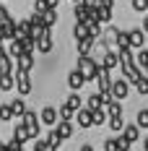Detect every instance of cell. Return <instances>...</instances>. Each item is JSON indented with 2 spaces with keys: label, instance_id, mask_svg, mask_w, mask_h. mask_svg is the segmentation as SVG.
Wrapping results in <instances>:
<instances>
[{
  "label": "cell",
  "instance_id": "obj_1",
  "mask_svg": "<svg viewBox=\"0 0 148 151\" xmlns=\"http://www.w3.org/2000/svg\"><path fill=\"white\" fill-rule=\"evenodd\" d=\"M99 68H102V65L94 60L91 55H86V58L78 55V70L86 76V81H96V78H99Z\"/></svg>",
  "mask_w": 148,
  "mask_h": 151
},
{
  "label": "cell",
  "instance_id": "obj_2",
  "mask_svg": "<svg viewBox=\"0 0 148 151\" xmlns=\"http://www.w3.org/2000/svg\"><path fill=\"white\" fill-rule=\"evenodd\" d=\"M21 120L26 122V128H29V133H31V141H36V138H39V133H42V120L36 117V112H31V109H29Z\"/></svg>",
  "mask_w": 148,
  "mask_h": 151
},
{
  "label": "cell",
  "instance_id": "obj_3",
  "mask_svg": "<svg viewBox=\"0 0 148 151\" xmlns=\"http://www.w3.org/2000/svg\"><path fill=\"white\" fill-rule=\"evenodd\" d=\"M16 89H18V94H21V96H26V94L34 89L29 73H18V70H16Z\"/></svg>",
  "mask_w": 148,
  "mask_h": 151
},
{
  "label": "cell",
  "instance_id": "obj_4",
  "mask_svg": "<svg viewBox=\"0 0 148 151\" xmlns=\"http://www.w3.org/2000/svg\"><path fill=\"white\" fill-rule=\"evenodd\" d=\"M127 94H130V83H127L125 78H117V81L112 83V96H114L117 102H122Z\"/></svg>",
  "mask_w": 148,
  "mask_h": 151
},
{
  "label": "cell",
  "instance_id": "obj_5",
  "mask_svg": "<svg viewBox=\"0 0 148 151\" xmlns=\"http://www.w3.org/2000/svg\"><path fill=\"white\" fill-rule=\"evenodd\" d=\"M39 120H42V125H52V128H57L60 112L55 109V107H44V109H42V115H39Z\"/></svg>",
  "mask_w": 148,
  "mask_h": 151
},
{
  "label": "cell",
  "instance_id": "obj_6",
  "mask_svg": "<svg viewBox=\"0 0 148 151\" xmlns=\"http://www.w3.org/2000/svg\"><path fill=\"white\" fill-rule=\"evenodd\" d=\"M13 138H16V141H21V143L31 141V133H29V128H26V122H24V120H16V125H13Z\"/></svg>",
  "mask_w": 148,
  "mask_h": 151
},
{
  "label": "cell",
  "instance_id": "obj_7",
  "mask_svg": "<svg viewBox=\"0 0 148 151\" xmlns=\"http://www.w3.org/2000/svg\"><path fill=\"white\" fill-rule=\"evenodd\" d=\"M102 68H107V70H114V68H122V60H119V52L109 50V52H107V58L102 60Z\"/></svg>",
  "mask_w": 148,
  "mask_h": 151
},
{
  "label": "cell",
  "instance_id": "obj_8",
  "mask_svg": "<svg viewBox=\"0 0 148 151\" xmlns=\"http://www.w3.org/2000/svg\"><path fill=\"white\" fill-rule=\"evenodd\" d=\"M107 107V99H104V94H91L89 99H86V109H91V112H96V109H104Z\"/></svg>",
  "mask_w": 148,
  "mask_h": 151
},
{
  "label": "cell",
  "instance_id": "obj_9",
  "mask_svg": "<svg viewBox=\"0 0 148 151\" xmlns=\"http://www.w3.org/2000/svg\"><path fill=\"white\" fill-rule=\"evenodd\" d=\"M75 120H78V128H91L94 125V112L83 107L81 112H75Z\"/></svg>",
  "mask_w": 148,
  "mask_h": 151
},
{
  "label": "cell",
  "instance_id": "obj_10",
  "mask_svg": "<svg viewBox=\"0 0 148 151\" xmlns=\"http://www.w3.org/2000/svg\"><path fill=\"white\" fill-rule=\"evenodd\" d=\"M83 83H86V76L81 73L78 68H75V70H70V76H68V86H70L73 91H78L81 86H83Z\"/></svg>",
  "mask_w": 148,
  "mask_h": 151
},
{
  "label": "cell",
  "instance_id": "obj_11",
  "mask_svg": "<svg viewBox=\"0 0 148 151\" xmlns=\"http://www.w3.org/2000/svg\"><path fill=\"white\" fill-rule=\"evenodd\" d=\"M21 55H26V50H24V42H21V39H13V42H8V58L18 60Z\"/></svg>",
  "mask_w": 148,
  "mask_h": 151
},
{
  "label": "cell",
  "instance_id": "obj_12",
  "mask_svg": "<svg viewBox=\"0 0 148 151\" xmlns=\"http://www.w3.org/2000/svg\"><path fill=\"white\" fill-rule=\"evenodd\" d=\"M34 55H21L18 60H16V68H18V73H29L31 68H34Z\"/></svg>",
  "mask_w": 148,
  "mask_h": 151
},
{
  "label": "cell",
  "instance_id": "obj_13",
  "mask_svg": "<svg viewBox=\"0 0 148 151\" xmlns=\"http://www.w3.org/2000/svg\"><path fill=\"white\" fill-rule=\"evenodd\" d=\"M143 42H146V31L143 29H133L130 31V47H133V50H143Z\"/></svg>",
  "mask_w": 148,
  "mask_h": 151
},
{
  "label": "cell",
  "instance_id": "obj_14",
  "mask_svg": "<svg viewBox=\"0 0 148 151\" xmlns=\"http://www.w3.org/2000/svg\"><path fill=\"white\" fill-rule=\"evenodd\" d=\"M117 37H119V29L109 26V29L104 31V39H102V42H107V47L112 50V47H117Z\"/></svg>",
  "mask_w": 148,
  "mask_h": 151
},
{
  "label": "cell",
  "instance_id": "obj_15",
  "mask_svg": "<svg viewBox=\"0 0 148 151\" xmlns=\"http://www.w3.org/2000/svg\"><path fill=\"white\" fill-rule=\"evenodd\" d=\"M11 109H13V117H16V120H21V117H24V115L29 112V109H26V104H24V99H21V96L11 102Z\"/></svg>",
  "mask_w": 148,
  "mask_h": 151
},
{
  "label": "cell",
  "instance_id": "obj_16",
  "mask_svg": "<svg viewBox=\"0 0 148 151\" xmlns=\"http://www.w3.org/2000/svg\"><path fill=\"white\" fill-rule=\"evenodd\" d=\"M138 136H140V128H138V125H125V130H122V138H125V141L135 143Z\"/></svg>",
  "mask_w": 148,
  "mask_h": 151
},
{
  "label": "cell",
  "instance_id": "obj_17",
  "mask_svg": "<svg viewBox=\"0 0 148 151\" xmlns=\"http://www.w3.org/2000/svg\"><path fill=\"white\" fill-rule=\"evenodd\" d=\"M52 37H49V34H47V37H42V39H39V42H36V52H42V55H47V52H52Z\"/></svg>",
  "mask_w": 148,
  "mask_h": 151
},
{
  "label": "cell",
  "instance_id": "obj_18",
  "mask_svg": "<svg viewBox=\"0 0 148 151\" xmlns=\"http://www.w3.org/2000/svg\"><path fill=\"white\" fill-rule=\"evenodd\" d=\"M55 130H57V136L65 141V138L73 136V122H57V128H55Z\"/></svg>",
  "mask_w": 148,
  "mask_h": 151
},
{
  "label": "cell",
  "instance_id": "obj_19",
  "mask_svg": "<svg viewBox=\"0 0 148 151\" xmlns=\"http://www.w3.org/2000/svg\"><path fill=\"white\" fill-rule=\"evenodd\" d=\"M104 109H107V115H109V117H122V104H119L117 99H112Z\"/></svg>",
  "mask_w": 148,
  "mask_h": 151
},
{
  "label": "cell",
  "instance_id": "obj_20",
  "mask_svg": "<svg viewBox=\"0 0 148 151\" xmlns=\"http://www.w3.org/2000/svg\"><path fill=\"white\" fill-rule=\"evenodd\" d=\"M0 73H3V76H11V73H13V58H8V55L0 58Z\"/></svg>",
  "mask_w": 148,
  "mask_h": 151
},
{
  "label": "cell",
  "instance_id": "obj_21",
  "mask_svg": "<svg viewBox=\"0 0 148 151\" xmlns=\"http://www.w3.org/2000/svg\"><path fill=\"white\" fill-rule=\"evenodd\" d=\"M73 37H75V42L89 39V26H86V24H75L73 26Z\"/></svg>",
  "mask_w": 148,
  "mask_h": 151
},
{
  "label": "cell",
  "instance_id": "obj_22",
  "mask_svg": "<svg viewBox=\"0 0 148 151\" xmlns=\"http://www.w3.org/2000/svg\"><path fill=\"white\" fill-rule=\"evenodd\" d=\"M65 104L70 107L73 112H81V109H83V107H81V96H78V91H73V94H70V96L65 99Z\"/></svg>",
  "mask_w": 148,
  "mask_h": 151
},
{
  "label": "cell",
  "instance_id": "obj_23",
  "mask_svg": "<svg viewBox=\"0 0 148 151\" xmlns=\"http://www.w3.org/2000/svg\"><path fill=\"white\" fill-rule=\"evenodd\" d=\"M57 112H60V122H70V120L75 117V112H73V109H70L68 104H62V107L57 109Z\"/></svg>",
  "mask_w": 148,
  "mask_h": 151
},
{
  "label": "cell",
  "instance_id": "obj_24",
  "mask_svg": "<svg viewBox=\"0 0 148 151\" xmlns=\"http://www.w3.org/2000/svg\"><path fill=\"white\" fill-rule=\"evenodd\" d=\"M42 24H44L47 29H52V26L57 24V11H47V13L42 16Z\"/></svg>",
  "mask_w": 148,
  "mask_h": 151
},
{
  "label": "cell",
  "instance_id": "obj_25",
  "mask_svg": "<svg viewBox=\"0 0 148 151\" xmlns=\"http://www.w3.org/2000/svg\"><path fill=\"white\" fill-rule=\"evenodd\" d=\"M16 86V76L11 73V76H3V78H0V89L3 91H11Z\"/></svg>",
  "mask_w": 148,
  "mask_h": 151
},
{
  "label": "cell",
  "instance_id": "obj_26",
  "mask_svg": "<svg viewBox=\"0 0 148 151\" xmlns=\"http://www.w3.org/2000/svg\"><path fill=\"white\" fill-rule=\"evenodd\" d=\"M130 47V31H119L117 37V50H127Z\"/></svg>",
  "mask_w": 148,
  "mask_h": 151
},
{
  "label": "cell",
  "instance_id": "obj_27",
  "mask_svg": "<svg viewBox=\"0 0 148 151\" xmlns=\"http://www.w3.org/2000/svg\"><path fill=\"white\" fill-rule=\"evenodd\" d=\"M94 18H96L99 24H109V21H112V11H107V8H99Z\"/></svg>",
  "mask_w": 148,
  "mask_h": 151
},
{
  "label": "cell",
  "instance_id": "obj_28",
  "mask_svg": "<svg viewBox=\"0 0 148 151\" xmlns=\"http://www.w3.org/2000/svg\"><path fill=\"white\" fill-rule=\"evenodd\" d=\"M0 120H3V122L13 120V109H11V104H0Z\"/></svg>",
  "mask_w": 148,
  "mask_h": 151
},
{
  "label": "cell",
  "instance_id": "obj_29",
  "mask_svg": "<svg viewBox=\"0 0 148 151\" xmlns=\"http://www.w3.org/2000/svg\"><path fill=\"white\" fill-rule=\"evenodd\" d=\"M104 122H109L107 109H96V112H94V125H104Z\"/></svg>",
  "mask_w": 148,
  "mask_h": 151
},
{
  "label": "cell",
  "instance_id": "obj_30",
  "mask_svg": "<svg viewBox=\"0 0 148 151\" xmlns=\"http://www.w3.org/2000/svg\"><path fill=\"white\" fill-rule=\"evenodd\" d=\"M109 128H112L114 133H119V130H125V120H122V117H109Z\"/></svg>",
  "mask_w": 148,
  "mask_h": 151
},
{
  "label": "cell",
  "instance_id": "obj_31",
  "mask_svg": "<svg viewBox=\"0 0 148 151\" xmlns=\"http://www.w3.org/2000/svg\"><path fill=\"white\" fill-rule=\"evenodd\" d=\"M135 125H138V128H148V109H140V112H138Z\"/></svg>",
  "mask_w": 148,
  "mask_h": 151
},
{
  "label": "cell",
  "instance_id": "obj_32",
  "mask_svg": "<svg viewBox=\"0 0 148 151\" xmlns=\"http://www.w3.org/2000/svg\"><path fill=\"white\" fill-rule=\"evenodd\" d=\"M47 143H49L52 149H60V143H62V138L57 136V130H52V133L47 136Z\"/></svg>",
  "mask_w": 148,
  "mask_h": 151
},
{
  "label": "cell",
  "instance_id": "obj_33",
  "mask_svg": "<svg viewBox=\"0 0 148 151\" xmlns=\"http://www.w3.org/2000/svg\"><path fill=\"white\" fill-rule=\"evenodd\" d=\"M104 151H119V141L117 138H107L104 141Z\"/></svg>",
  "mask_w": 148,
  "mask_h": 151
},
{
  "label": "cell",
  "instance_id": "obj_34",
  "mask_svg": "<svg viewBox=\"0 0 148 151\" xmlns=\"http://www.w3.org/2000/svg\"><path fill=\"white\" fill-rule=\"evenodd\" d=\"M135 89H138V94H140V96H143V94H148V78H146V76L135 83Z\"/></svg>",
  "mask_w": 148,
  "mask_h": 151
},
{
  "label": "cell",
  "instance_id": "obj_35",
  "mask_svg": "<svg viewBox=\"0 0 148 151\" xmlns=\"http://www.w3.org/2000/svg\"><path fill=\"white\" fill-rule=\"evenodd\" d=\"M8 21H11V11H8L5 5H0V26H5Z\"/></svg>",
  "mask_w": 148,
  "mask_h": 151
},
{
  "label": "cell",
  "instance_id": "obj_36",
  "mask_svg": "<svg viewBox=\"0 0 148 151\" xmlns=\"http://www.w3.org/2000/svg\"><path fill=\"white\" fill-rule=\"evenodd\" d=\"M133 3V8L138 11V13H143V11H148V0H130Z\"/></svg>",
  "mask_w": 148,
  "mask_h": 151
},
{
  "label": "cell",
  "instance_id": "obj_37",
  "mask_svg": "<svg viewBox=\"0 0 148 151\" xmlns=\"http://www.w3.org/2000/svg\"><path fill=\"white\" fill-rule=\"evenodd\" d=\"M34 151H49V143H47V138H36V143H34Z\"/></svg>",
  "mask_w": 148,
  "mask_h": 151
},
{
  "label": "cell",
  "instance_id": "obj_38",
  "mask_svg": "<svg viewBox=\"0 0 148 151\" xmlns=\"http://www.w3.org/2000/svg\"><path fill=\"white\" fill-rule=\"evenodd\" d=\"M99 8H107V11H112V8H114V0H102V3H99Z\"/></svg>",
  "mask_w": 148,
  "mask_h": 151
},
{
  "label": "cell",
  "instance_id": "obj_39",
  "mask_svg": "<svg viewBox=\"0 0 148 151\" xmlns=\"http://www.w3.org/2000/svg\"><path fill=\"white\" fill-rule=\"evenodd\" d=\"M119 141V151H130V141H125V138H117Z\"/></svg>",
  "mask_w": 148,
  "mask_h": 151
},
{
  "label": "cell",
  "instance_id": "obj_40",
  "mask_svg": "<svg viewBox=\"0 0 148 151\" xmlns=\"http://www.w3.org/2000/svg\"><path fill=\"white\" fill-rule=\"evenodd\" d=\"M83 3H86L89 8H99V3H102V0H83Z\"/></svg>",
  "mask_w": 148,
  "mask_h": 151
},
{
  "label": "cell",
  "instance_id": "obj_41",
  "mask_svg": "<svg viewBox=\"0 0 148 151\" xmlns=\"http://www.w3.org/2000/svg\"><path fill=\"white\" fill-rule=\"evenodd\" d=\"M57 3H60V0H47V5H49L52 11H57Z\"/></svg>",
  "mask_w": 148,
  "mask_h": 151
},
{
  "label": "cell",
  "instance_id": "obj_42",
  "mask_svg": "<svg viewBox=\"0 0 148 151\" xmlns=\"http://www.w3.org/2000/svg\"><path fill=\"white\" fill-rule=\"evenodd\" d=\"M3 55H8V47H5L3 42H0V58H3Z\"/></svg>",
  "mask_w": 148,
  "mask_h": 151
},
{
  "label": "cell",
  "instance_id": "obj_43",
  "mask_svg": "<svg viewBox=\"0 0 148 151\" xmlns=\"http://www.w3.org/2000/svg\"><path fill=\"white\" fill-rule=\"evenodd\" d=\"M140 29H143V31L148 34V18H143V26H140Z\"/></svg>",
  "mask_w": 148,
  "mask_h": 151
},
{
  "label": "cell",
  "instance_id": "obj_44",
  "mask_svg": "<svg viewBox=\"0 0 148 151\" xmlns=\"http://www.w3.org/2000/svg\"><path fill=\"white\" fill-rule=\"evenodd\" d=\"M81 151H94V146H89V143H86V146H81Z\"/></svg>",
  "mask_w": 148,
  "mask_h": 151
},
{
  "label": "cell",
  "instance_id": "obj_45",
  "mask_svg": "<svg viewBox=\"0 0 148 151\" xmlns=\"http://www.w3.org/2000/svg\"><path fill=\"white\" fill-rule=\"evenodd\" d=\"M143 149H146V151H148V138H146V141H143Z\"/></svg>",
  "mask_w": 148,
  "mask_h": 151
},
{
  "label": "cell",
  "instance_id": "obj_46",
  "mask_svg": "<svg viewBox=\"0 0 148 151\" xmlns=\"http://www.w3.org/2000/svg\"><path fill=\"white\" fill-rule=\"evenodd\" d=\"M73 3H75V5H78V3H83V0H73Z\"/></svg>",
  "mask_w": 148,
  "mask_h": 151
},
{
  "label": "cell",
  "instance_id": "obj_47",
  "mask_svg": "<svg viewBox=\"0 0 148 151\" xmlns=\"http://www.w3.org/2000/svg\"><path fill=\"white\" fill-rule=\"evenodd\" d=\"M146 78H148V70H146Z\"/></svg>",
  "mask_w": 148,
  "mask_h": 151
},
{
  "label": "cell",
  "instance_id": "obj_48",
  "mask_svg": "<svg viewBox=\"0 0 148 151\" xmlns=\"http://www.w3.org/2000/svg\"><path fill=\"white\" fill-rule=\"evenodd\" d=\"M0 78H3V73H0Z\"/></svg>",
  "mask_w": 148,
  "mask_h": 151
}]
</instances>
